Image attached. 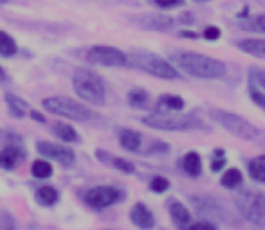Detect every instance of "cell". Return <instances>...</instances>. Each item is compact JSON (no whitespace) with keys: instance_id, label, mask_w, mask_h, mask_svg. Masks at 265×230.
Masks as SVG:
<instances>
[{"instance_id":"40","label":"cell","mask_w":265,"mask_h":230,"mask_svg":"<svg viewBox=\"0 0 265 230\" xmlns=\"http://www.w3.org/2000/svg\"><path fill=\"white\" fill-rule=\"evenodd\" d=\"M180 18H182V22H186V24L193 22V15H191V13H184V15L180 16Z\"/></svg>"},{"instance_id":"38","label":"cell","mask_w":265,"mask_h":230,"mask_svg":"<svg viewBox=\"0 0 265 230\" xmlns=\"http://www.w3.org/2000/svg\"><path fill=\"white\" fill-rule=\"evenodd\" d=\"M255 27L258 31H264V33H265V13H264V15H258L255 18Z\"/></svg>"},{"instance_id":"26","label":"cell","mask_w":265,"mask_h":230,"mask_svg":"<svg viewBox=\"0 0 265 230\" xmlns=\"http://www.w3.org/2000/svg\"><path fill=\"white\" fill-rule=\"evenodd\" d=\"M242 184H244V175L236 167H231V169L224 171V175L220 176V185L225 187V189H236Z\"/></svg>"},{"instance_id":"23","label":"cell","mask_w":265,"mask_h":230,"mask_svg":"<svg viewBox=\"0 0 265 230\" xmlns=\"http://www.w3.org/2000/svg\"><path fill=\"white\" fill-rule=\"evenodd\" d=\"M247 173L255 182L265 184V155L255 156L247 162Z\"/></svg>"},{"instance_id":"32","label":"cell","mask_w":265,"mask_h":230,"mask_svg":"<svg viewBox=\"0 0 265 230\" xmlns=\"http://www.w3.org/2000/svg\"><path fill=\"white\" fill-rule=\"evenodd\" d=\"M170 151V146L166 142H160V140H154L150 144V148L145 151V155H162V153H168Z\"/></svg>"},{"instance_id":"24","label":"cell","mask_w":265,"mask_h":230,"mask_svg":"<svg viewBox=\"0 0 265 230\" xmlns=\"http://www.w3.org/2000/svg\"><path fill=\"white\" fill-rule=\"evenodd\" d=\"M157 105H159L160 110H164V112H180L186 106V103L180 95L164 94L157 99Z\"/></svg>"},{"instance_id":"1","label":"cell","mask_w":265,"mask_h":230,"mask_svg":"<svg viewBox=\"0 0 265 230\" xmlns=\"http://www.w3.org/2000/svg\"><path fill=\"white\" fill-rule=\"evenodd\" d=\"M173 61L186 74L199 79H218L225 76V65L220 60L199 52H175Z\"/></svg>"},{"instance_id":"21","label":"cell","mask_w":265,"mask_h":230,"mask_svg":"<svg viewBox=\"0 0 265 230\" xmlns=\"http://www.w3.org/2000/svg\"><path fill=\"white\" fill-rule=\"evenodd\" d=\"M182 169H184L186 175L193 176V178L200 176V173H202V156L197 151H188L182 156Z\"/></svg>"},{"instance_id":"27","label":"cell","mask_w":265,"mask_h":230,"mask_svg":"<svg viewBox=\"0 0 265 230\" xmlns=\"http://www.w3.org/2000/svg\"><path fill=\"white\" fill-rule=\"evenodd\" d=\"M31 175L38 178V180H45V178H51L53 176V165L47 160H35L31 165Z\"/></svg>"},{"instance_id":"42","label":"cell","mask_w":265,"mask_h":230,"mask_svg":"<svg viewBox=\"0 0 265 230\" xmlns=\"http://www.w3.org/2000/svg\"><path fill=\"white\" fill-rule=\"evenodd\" d=\"M195 2H210V0H195Z\"/></svg>"},{"instance_id":"35","label":"cell","mask_w":265,"mask_h":230,"mask_svg":"<svg viewBox=\"0 0 265 230\" xmlns=\"http://www.w3.org/2000/svg\"><path fill=\"white\" fill-rule=\"evenodd\" d=\"M186 230H216V227L213 225L211 221L204 220V221H195V223H191Z\"/></svg>"},{"instance_id":"34","label":"cell","mask_w":265,"mask_h":230,"mask_svg":"<svg viewBox=\"0 0 265 230\" xmlns=\"http://www.w3.org/2000/svg\"><path fill=\"white\" fill-rule=\"evenodd\" d=\"M202 36H204L206 40L215 41V40H218V38L222 36V31L218 29V27H215V25H210V27H206V29H204Z\"/></svg>"},{"instance_id":"10","label":"cell","mask_w":265,"mask_h":230,"mask_svg":"<svg viewBox=\"0 0 265 230\" xmlns=\"http://www.w3.org/2000/svg\"><path fill=\"white\" fill-rule=\"evenodd\" d=\"M36 151L44 158H51V160L58 162L61 167H70L76 162V153L70 150L69 146L54 144V142H49V140H38L36 142Z\"/></svg>"},{"instance_id":"14","label":"cell","mask_w":265,"mask_h":230,"mask_svg":"<svg viewBox=\"0 0 265 230\" xmlns=\"http://www.w3.org/2000/svg\"><path fill=\"white\" fill-rule=\"evenodd\" d=\"M25 151L18 144L5 146L4 150H0V169L13 171L24 162Z\"/></svg>"},{"instance_id":"33","label":"cell","mask_w":265,"mask_h":230,"mask_svg":"<svg viewBox=\"0 0 265 230\" xmlns=\"http://www.w3.org/2000/svg\"><path fill=\"white\" fill-rule=\"evenodd\" d=\"M249 94H251V99L255 101V105H258L262 110H265V95L262 94L258 88H255V86H251L249 88Z\"/></svg>"},{"instance_id":"18","label":"cell","mask_w":265,"mask_h":230,"mask_svg":"<svg viewBox=\"0 0 265 230\" xmlns=\"http://www.w3.org/2000/svg\"><path fill=\"white\" fill-rule=\"evenodd\" d=\"M4 99H5V105H7V110H9L11 117L24 119L27 110H29V103L25 99H22V97H18L16 94H11V92H7V94L4 95Z\"/></svg>"},{"instance_id":"16","label":"cell","mask_w":265,"mask_h":230,"mask_svg":"<svg viewBox=\"0 0 265 230\" xmlns=\"http://www.w3.org/2000/svg\"><path fill=\"white\" fill-rule=\"evenodd\" d=\"M96 158L103 164L110 165V167H115V169H119L121 173H126V175H132L135 171V165L132 164L130 160H126V158H121V156H115L110 155L108 151H103V150H96Z\"/></svg>"},{"instance_id":"41","label":"cell","mask_w":265,"mask_h":230,"mask_svg":"<svg viewBox=\"0 0 265 230\" xmlns=\"http://www.w3.org/2000/svg\"><path fill=\"white\" fill-rule=\"evenodd\" d=\"M9 0H0V5H4V4H7Z\"/></svg>"},{"instance_id":"20","label":"cell","mask_w":265,"mask_h":230,"mask_svg":"<svg viewBox=\"0 0 265 230\" xmlns=\"http://www.w3.org/2000/svg\"><path fill=\"white\" fill-rule=\"evenodd\" d=\"M236 47L245 52V54L256 56V58H265V40L262 38H245V40L236 41Z\"/></svg>"},{"instance_id":"9","label":"cell","mask_w":265,"mask_h":230,"mask_svg":"<svg viewBox=\"0 0 265 230\" xmlns=\"http://www.w3.org/2000/svg\"><path fill=\"white\" fill-rule=\"evenodd\" d=\"M85 60L100 67H125L128 65V56L123 50L110 45H94L87 50Z\"/></svg>"},{"instance_id":"19","label":"cell","mask_w":265,"mask_h":230,"mask_svg":"<svg viewBox=\"0 0 265 230\" xmlns=\"http://www.w3.org/2000/svg\"><path fill=\"white\" fill-rule=\"evenodd\" d=\"M35 200L42 207H54L60 200V192L54 185H42L35 192Z\"/></svg>"},{"instance_id":"25","label":"cell","mask_w":265,"mask_h":230,"mask_svg":"<svg viewBox=\"0 0 265 230\" xmlns=\"http://www.w3.org/2000/svg\"><path fill=\"white\" fill-rule=\"evenodd\" d=\"M18 52V45H16V40L9 33L0 29V56L2 58H13Z\"/></svg>"},{"instance_id":"4","label":"cell","mask_w":265,"mask_h":230,"mask_svg":"<svg viewBox=\"0 0 265 230\" xmlns=\"http://www.w3.org/2000/svg\"><path fill=\"white\" fill-rule=\"evenodd\" d=\"M42 106L49 114L60 115V117H65L69 120H76V122H87L94 115L87 105L72 99V97H65V95H51V97H45L42 101Z\"/></svg>"},{"instance_id":"36","label":"cell","mask_w":265,"mask_h":230,"mask_svg":"<svg viewBox=\"0 0 265 230\" xmlns=\"http://www.w3.org/2000/svg\"><path fill=\"white\" fill-rule=\"evenodd\" d=\"M155 4L162 7V9H171V7H177V5L184 4V0H154Z\"/></svg>"},{"instance_id":"8","label":"cell","mask_w":265,"mask_h":230,"mask_svg":"<svg viewBox=\"0 0 265 230\" xmlns=\"http://www.w3.org/2000/svg\"><path fill=\"white\" fill-rule=\"evenodd\" d=\"M123 198H125L123 191H119L114 185H96V187L87 189L85 194H83V201L90 209L96 210L108 209V207L119 203Z\"/></svg>"},{"instance_id":"30","label":"cell","mask_w":265,"mask_h":230,"mask_svg":"<svg viewBox=\"0 0 265 230\" xmlns=\"http://www.w3.org/2000/svg\"><path fill=\"white\" fill-rule=\"evenodd\" d=\"M0 230H18L15 216L9 210H0Z\"/></svg>"},{"instance_id":"3","label":"cell","mask_w":265,"mask_h":230,"mask_svg":"<svg viewBox=\"0 0 265 230\" xmlns=\"http://www.w3.org/2000/svg\"><path fill=\"white\" fill-rule=\"evenodd\" d=\"M211 117L220 122L225 130L233 133V135L240 137L244 140H251V142H258V144H265V131L258 126H255L253 122H249L247 119L240 117L236 114H231V112L225 110H218V108H213L210 110Z\"/></svg>"},{"instance_id":"15","label":"cell","mask_w":265,"mask_h":230,"mask_svg":"<svg viewBox=\"0 0 265 230\" xmlns=\"http://www.w3.org/2000/svg\"><path fill=\"white\" fill-rule=\"evenodd\" d=\"M130 221L137 229L141 230H150L155 227V216L145 203H135L130 209Z\"/></svg>"},{"instance_id":"37","label":"cell","mask_w":265,"mask_h":230,"mask_svg":"<svg viewBox=\"0 0 265 230\" xmlns=\"http://www.w3.org/2000/svg\"><path fill=\"white\" fill-rule=\"evenodd\" d=\"M29 117L33 120H36V122H42V124H44L45 120H47V119H45V115H42L38 110H29Z\"/></svg>"},{"instance_id":"7","label":"cell","mask_w":265,"mask_h":230,"mask_svg":"<svg viewBox=\"0 0 265 230\" xmlns=\"http://www.w3.org/2000/svg\"><path fill=\"white\" fill-rule=\"evenodd\" d=\"M235 205L247 221L255 225L265 223V194L262 191H242L235 198Z\"/></svg>"},{"instance_id":"29","label":"cell","mask_w":265,"mask_h":230,"mask_svg":"<svg viewBox=\"0 0 265 230\" xmlns=\"http://www.w3.org/2000/svg\"><path fill=\"white\" fill-rule=\"evenodd\" d=\"M168 189H170V180H168L166 176L157 175L150 180V191L155 192V194H162V192H166Z\"/></svg>"},{"instance_id":"2","label":"cell","mask_w":265,"mask_h":230,"mask_svg":"<svg viewBox=\"0 0 265 230\" xmlns=\"http://www.w3.org/2000/svg\"><path fill=\"white\" fill-rule=\"evenodd\" d=\"M72 88L76 95L81 101H85L89 105H105L106 103V86L105 81L101 79L100 74H96L94 70L80 67L72 74Z\"/></svg>"},{"instance_id":"11","label":"cell","mask_w":265,"mask_h":230,"mask_svg":"<svg viewBox=\"0 0 265 230\" xmlns=\"http://www.w3.org/2000/svg\"><path fill=\"white\" fill-rule=\"evenodd\" d=\"M191 203L195 207V210L204 218H213V220H227V212L224 210L220 201H216L211 196H193Z\"/></svg>"},{"instance_id":"28","label":"cell","mask_w":265,"mask_h":230,"mask_svg":"<svg viewBox=\"0 0 265 230\" xmlns=\"http://www.w3.org/2000/svg\"><path fill=\"white\" fill-rule=\"evenodd\" d=\"M148 92L143 90V88H134V90L128 92V105L134 106V108H145L148 105Z\"/></svg>"},{"instance_id":"31","label":"cell","mask_w":265,"mask_h":230,"mask_svg":"<svg viewBox=\"0 0 265 230\" xmlns=\"http://www.w3.org/2000/svg\"><path fill=\"white\" fill-rule=\"evenodd\" d=\"M225 165V155H224V150H215V156L211 158V164H210V169L213 173H220L224 169Z\"/></svg>"},{"instance_id":"5","label":"cell","mask_w":265,"mask_h":230,"mask_svg":"<svg viewBox=\"0 0 265 230\" xmlns=\"http://www.w3.org/2000/svg\"><path fill=\"white\" fill-rule=\"evenodd\" d=\"M128 63L134 65L135 69L146 72V74L159 77V79H177V77H180L177 69L170 61H166L164 58H160L154 52H148V50H134L128 56Z\"/></svg>"},{"instance_id":"6","label":"cell","mask_w":265,"mask_h":230,"mask_svg":"<svg viewBox=\"0 0 265 230\" xmlns=\"http://www.w3.org/2000/svg\"><path fill=\"white\" fill-rule=\"evenodd\" d=\"M143 124L162 131H188L204 128V124L193 115H173L171 112H155L146 115L143 117Z\"/></svg>"},{"instance_id":"43","label":"cell","mask_w":265,"mask_h":230,"mask_svg":"<svg viewBox=\"0 0 265 230\" xmlns=\"http://www.w3.org/2000/svg\"><path fill=\"white\" fill-rule=\"evenodd\" d=\"M262 81H264V86H265V76H264V79H262Z\"/></svg>"},{"instance_id":"22","label":"cell","mask_w":265,"mask_h":230,"mask_svg":"<svg viewBox=\"0 0 265 230\" xmlns=\"http://www.w3.org/2000/svg\"><path fill=\"white\" fill-rule=\"evenodd\" d=\"M53 133H54L61 142H67V144H72V142H78V140H80L78 131H76L69 122H61V120L53 124Z\"/></svg>"},{"instance_id":"12","label":"cell","mask_w":265,"mask_h":230,"mask_svg":"<svg viewBox=\"0 0 265 230\" xmlns=\"http://www.w3.org/2000/svg\"><path fill=\"white\" fill-rule=\"evenodd\" d=\"M134 22L148 31H168L175 24L171 16L162 15V13H145V15L134 16Z\"/></svg>"},{"instance_id":"13","label":"cell","mask_w":265,"mask_h":230,"mask_svg":"<svg viewBox=\"0 0 265 230\" xmlns=\"http://www.w3.org/2000/svg\"><path fill=\"white\" fill-rule=\"evenodd\" d=\"M168 212H170V218H171V221H173V225H175L177 229L186 230L191 223H193V221H191L190 209H188L182 201L175 200V198L168 200Z\"/></svg>"},{"instance_id":"17","label":"cell","mask_w":265,"mask_h":230,"mask_svg":"<svg viewBox=\"0 0 265 230\" xmlns=\"http://www.w3.org/2000/svg\"><path fill=\"white\" fill-rule=\"evenodd\" d=\"M119 144L123 150L132 151V153H139L141 146H143V135H141L139 131L130 130V128H121Z\"/></svg>"},{"instance_id":"39","label":"cell","mask_w":265,"mask_h":230,"mask_svg":"<svg viewBox=\"0 0 265 230\" xmlns=\"http://www.w3.org/2000/svg\"><path fill=\"white\" fill-rule=\"evenodd\" d=\"M9 77H7V72L4 70V67L0 65V83H4V81H7Z\"/></svg>"}]
</instances>
